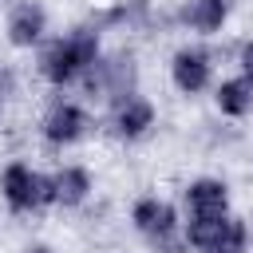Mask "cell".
Segmentation results:
<instances>
[{
	"label": "cell",
	"instance_id": "6da1fadb",
	"mask_svg": "<svg viewBox=\"0 0 253 253\" xmlns=\"http://www.w3.org/2000/svg\"><path fill=\"white\" fill-rule=\"evenodd\" d=\"M95 55H99V40H95V32H71L67 40H55L47 51H43V75L51 79V83H67V79H75L79 71H87V67H95Z\"/></svg>",
	"mask_w": 253,
	"mask_h": 253
},
{
	"label": "cell",
	"instance_id": "7a4b0ae2",
	"mask_svg": "<svg viewBox=\"0 0 253 253\" xmlns=\"http://www.w3.org/2000/svg\"><path fill=\"white\" fill-rule=\"evenodd\" d=\"M186 237L198 253H241L249 241L245 225L237 217H225V213L221 217H194Z\"/></svg>",
	"mask_w": 253,
	"mask_h": 253
},
{
	"label": "cell",
	"instance_id": "3957f363",
	"mask_svg": "<svg viewBox=\"0 0 253 253\" xmlns=\"http://www.w3.org/2000/svg\"><path fill=\"white\" fill-rule=\"evenodd\" d=\"M4 202L12 210H36V206L51 202V178H40L24 162H12L4 170Z\"/></svg>",
	"mask_w": 253,
	"mask_h": 253
},
{
	"label": "cell",
	"instance_id": "277c9868",
	"mask_svg": "<svg viewBox=\"0 0 253 253\" xmlns=\"http://www.w3.org/2000/svg\"><path fill=\"white\" fill-rule=\"evenodd\" d=\"M43 24H47L43 8L32 4V0H24V4H16L12 16H8V40H12L16 47H32V43L43 36Z\"/></svg>",
	"mask_w": 253,
	"mask_h": 253
},
{
	"label": "cell",
	"instance_id": "5b68a950",
	"mask_svg": "<svg viewBox=\"0 0 253 253\" xmlns=\"http://www.w3.org/2000/svg\"><path fill=\"white\" fill-rule=\"evenodd\" d=\"M83 126H87V115H83L75 103H59V107H51V115L43 119V134H47V142H55V146L75 142V138L83 134Z\"/></svg>",
	"mask_w": 253,
	"mask_h": 253
},
{
	"label": "cell",
	"instance_id": "8992f818",
	"mask_svg": "<svg viewBox=\"0 0 253 253\" xmlns=\"http://www.w3.org/2000/svg\"><path fill=\"white\" fill-rule=\"evenodd\" d=\"M225 202H229V194L213 178H202V182H194L186 190V206H190L194 217H221L225 213Z\"/></svg>",
	"mask_w": 253,
	"mask_h": 253
},
{
	"label": "cell",
	"instance_id": "52a82bcc",
	"mask_svg": "<svg viewBox=\"0 0 253 253\" xmlns=\"http://www.w3.org/2000/svg\"><path fill=\"white\" fill-rule=\"evenodd\" d=\"M134 225H138L146 237L166 241V237L174 233V210H170L166 202H158V198H142V202L134 206Z\"/></svg>",
	"mask_w": 253,
	"mask_h": 253
},
{
	"label": "cell",
	"instance_id": "ba28073f",
	"mask_svg": "<svg viewBox=\"0 0 253 253\" xmlns=\"http://www.w3.org/2000/svg\"><path fill=\"white\" fill-rule=\"evenodd\" d=\"M174 83H178V91H186V95L202 91V87L210 83V59H206L202 51H178V55H174Z\"/></svg>",
	"mask_w": 253,
	"mask_h": 253
},
{
	"label": "cell",
	"instance_id": "9c48e42d",
	"mask_svg": "<svg viewBox=\"0 0 253 253\" xmlns=\"http://www.w3.org/2000/svg\"><path fill=\"white\" fill-rule=\"evenodd\" d=\"M87 190H91V178H87V170H79V166H67V170H59V174L51 178V202L79 206V202L87 198Z\"/></svg>",
	"mask_w": 253,
	"mask_h": 253
},
{
	"label": "cell",
	"instance_id": "30bf717a",
	"mask_svg": "<svg viewBox=\"0 0 253 253\" xmlns=\"http://www.w3.org/2000/svg\"><path fill=\"white\" fill-rule=\"evenodd\" d=\"M225 0H186L182 8V20L194 28V32H217L225 24Z\"/></svg>",
	"mask_w": 253,
	"mask_h": 253
},
{
	"label": "cell",
	"instance_id": "8fae6325",
	"mask_svg": "<svg viewBox=\"0 0 253 253\" xmlns=\"http://www.w3.org/2000/svg\"><path fill=\"white\" fill-rule=\"evenodd\" d=\"M217 107L225 115H245L253 111V75H241V79H225L217 87Z\"/></svg>",
	"mask_w": 253,
	"mask_h": 253
},
{
	"label": "cell",
	"instance_id": "7c38bea8",
	"mask_svg": "<svg viewBox=\"0 0 253 253\" xmlns=\"http://www.w3.org/2000/svg\"><path fill=\"white\" fill-rule=\"evenodd\" d=\"M150 123H154V107H150L146 99H126V103L119 107V119H115L119 134H126V138H138Z\"/></svg>",
	"mask_w": 253,
	"mask_h": 253
},
{
	"label": "cell",
	"instance_id": "4fadbf2b",
	"mask_svg": "<svg viewBox=\"0 0 253 253\" xmlns=\"http://www.w3.org/2000/svg\"><path fill=\"white\" fill-rule=\"evenodd\" d=\"M241 67H245V75H253V43L241 51Z\"/></svg>",
	"mask_w": 253,
	"mask_h": 253
},
{
	"label": "cell",
	"instance_id": "5bb4252c",
	"mask_svg": "<svg viewBox=\"0 0 253 253\" xmlns=\"http://www.w3.org/2000/svg\"><path fill=\"white\" fill-rule=\"evenodd\" d=\"M32 253H47V249H32Z\"/></svg>",
	"mask_w": 253,
	"mask_h": 253
}]
</instances>
